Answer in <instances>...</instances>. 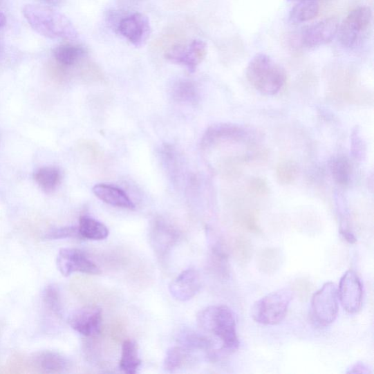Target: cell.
<instances>
[{
    "instance_id": "13",
    "label": "cell",
    "mask_w": 374,
    "mask_h": 374,
    "mask_svg": "<svg viewBox=\"0 0 374 374\" xmlns=\"http://www.w3.org/2000/svg\"><path fill=\"white\" fill-rule=\"evenodd\" d=\"M200 288V276L197 270L193 268L184 270L169 286L172 297L180 301H187L194 298Z\"/></svg>"
},
{
    "instance_id": "27",
    "label": "cell",
    "mask_w": 374,
    "mask_h": 374,
    "mask_svg": "<svg viewBox=\"0 0 374 374\" xmlns=\"http://www.w3.org/2000/svg\"><path fill=\"white\" fill-rule=\"evenodd\" d=\"M299 175V167L291 161L281 162L277 169V177L281 185H290Z\"/></svg>"
},
{
    "instance_id": "15",
    "label": "cell",
    "mask_w": 374,
    "mask_h": 374,
    "mask_svg": "<svg viewBox=\"0 0 374 374\" xmlns=\"http://www.w3.org/2000/svg\"><path fill=\"white\" fill-rule=\"evenodd\" d=\"M95 196L102 202L115 207L135 209V205L127 196V193L120 188L109 185L100 184L93 189Z\"/></svg>"
},
{
    "instance_id": "38",
    "label": "cell",
    "mask_w": 374,
    "mask_h": 374,
    "mask_svg": "<svg viewBox=\"0 0 374 374\" xmlns=\"http://www.w3.org/2000/svg\"><path fill=\"white\" fill-rule=\"evenodd\" d=\"M0 333H1V331H0Z\"/></svg>"
},
{
    "instance_id": "5",
    "label": "cell",
    "mask_w": 374,
    "mask_h": 374,
    "mask_svg": "<svg viewBox=\"0 0 374 374\" xmlns=\"http://www.w3.org/2000/svg\"><path fill=\"white\" fill-rule=\"evenodd\" d=\"M372 10L361 6L353 10L339 27V39L345 48L356 47L367 33L372 22Z\"/></svg>"
},
{
    "instance_id": "25",
    "label": "cell",
    "mask_w": 374,
    "mask_h": 374,
    "mask_svg": "<svg viewBox=\"0 0 374 374\" xmlns=\"http://www.w3.org/2000/svg\"><path fill=\"white\" fill-rule=\"evenodd\" d=\"M0 373H32L30 359L19 353L12 354L3 368H0Z\"/></svg>"
},
{
    "instance_id": "1",
    "label": "cell",
    "mask_w": 374,
    "mask_h": 374,
    "mask_svg": "<svg viewBox=\"0 0 374 374\" xmlns=\"http://www.w3.org/2000/svg\"><path fill=\"white\" fill-rule=\"evenodd\" d=\"M23 15L35 32L49 39H75L78 37L73 23L66 16L50 8L26 5Z\"/></svg>"
},
{
    "instance_id": "34",
    "label": "cell",
    "mask_w": 374,
    "mask_h": 374,
    "mask_svg": "<svg viewBox=\"0 0 374 374\" xmlns=\"http://www.w3.org/2000/svg\"><path fill=\"white\" fill-rule=\"evenodd\" d=\"M340 234L348 243L353 244L357 242V239L350 230L342 227L340 229Z\"/></svg>"
},
{
    "instance_id": "21",
    "label": "cell",
    "mask_w": 374,
    "mask_h": 374,
    "mask_svg": "<svg viewBox=\"0 0 374 374\" xmlns=\"http://www.w3.org/2000/svg\"><path fill=\"white\" fill-rule=\"evenodd\" d=\"M190 351L183 346H174L167 351L164 368L165 371L174 373L184 368L190 361Z\"/></svg>"
},
{
    "instance_id": "31",
    "label": "cell",
    "mask_w": 374,
    "mask_h": 374,
    "mask_svg": "<svg viewBox=\"0 0 374 374\" xmlns=\"http://www.w3.org/2000/svg\"><path fill=\"white\" fill-rule=\"evenodd\" d=\"M251 245L245 240L239 239L237 242V256L241 261H246L251 254Z\"/></svg>"
},
{
    "instance_id": "28",
    "label": "cell",
    "mask_w": 374,
    "mask_h": 374,
    "mask_svg": "<svg viewBox=\"0 0 374 374\" xmlns=\"http://www.w3.org/2000/svg\"><path fill=\"white\" fill-rule=\"evenodd\" d=\"M175 239L174 231L165 227L158 226L154 230L153 241L154 247L159 249L160 251H165L167 247H170Z\"/></svg>"
},
{
    "instance_id": "23",
    "label": "cell",
    "mask_w": 374,
    "mask_h": 374,
    "mask_svg": "<svg viewBox=\"0 0 374 374\" xmlns=\"http://www.w3.org/2000/svg\"><path fill=\"white\" fill-rule=\"evenodd\" d=\"M330 170L335 182L340 185L350 183L352 177V165L344 156L333 158L330 163Z\"/></svg>"
},
{
    "instance_id": "18",
    "label": "cell",
    "mask_w": 374,
    "mask_h": 374,
    "mask_svg": "<svg viewBox=\"0 0 374 374\" xmlns=\"http://www.w3.org/2000/svg\"><path fill=\"white\" fill-rule=\"evenodd\" d=\"M178 342L189 351H209L212 347V342L209 338L192 330L180 333Z\"/></svg>"
},
{
    "instance_id": "22",
    "label": "cell",
    "mask_w": 374,
    "mask_h": 374,
    "mask_svg": "<svg viewBox=\"0 0 374 374\" xmlns=\"http://www.w3.org/2000/svg\"><path fill=\"white\" fill-rule=\"evenodd\" d=\"M282 263V254L280 250L268 248L263 250L257 258L258 268L263 274H275Z\"/></svg>"
},
{
    "instance_id": "6",
    "label": "cell",
    "mask_w": 374,
    "mask_h": 374,
    "mask_svg": "<svg viewBox=\"0 0 374 374\" xmlns=\"http://www.w3.org/2000/svg\"><path fill=\"white\" fill-rule=\"evenodd\" d=\"M312 315L318 324L327 326L337 319L339 312L338 289L333 282L325 283L313 296Z\"/></svg>"
},
{
    "instance_id": "14",
    "label": "cell",
    "mask_w": 374,
    "mask_h": 374,
    "mask_svg": "<svg viewBox=\"0 0 374 374\" xmlns=\"http://www.w3.org/2000/svg\"><path fill=\"white\" fill-rule=\"evenodd\" d=\"M29 359L32 373H61L67 368L66 359L55 352L37 353Z\"/></svg>"
},
{
    "instance_id": "17",
    "label": "cell",
    "mask_w": 374,
    "mask_h": 374,
    "mask_svg": "<svg viewBox=\"0 0 374 374\" xmlns=\"http://www.w3.org/2000/svg\"><path fill=\"white\" fill-rule=\"evenodd\" d=\"M141 364L137 344L133 340L124 341L122 347L120 369L125 373L135 374Z\"/></svg>"
},
{
    "instance_id": "11",
    "label": "cell",
    "mask_w": 374,
    "mask_h": 374,
    "mask_svg": "<svg viewBox=\"0 0 374 374\" xmlns=\"http://www.w3.org/2000/svg\"><path fill=\"white\" fill-rule=\"evenodd\" d=\"M337 19H328L308 26L302 32L301 44L306 48H316L330 43L338 34Z\"/></svg>"
},
{
    "instance_id": "2",
    "label": "cell",
    "mask_w": 374,
    "mask_h": 374,
    "mask_svg": "<svg viewBox=\"0 0 374 374\" xmlns=\"http://www.w3.org/2000/svg\"><path fill=\"white\" fill-rule=\"evenodd\" d=\"M198 326L211 333L223 343L222 350L227 353L239 349L236 318L227 306H211L203 309L197 315Z\"/></svg>"
},
{
    "instance_id": "24",
    "label": "cell",
    "mask_w": 374,
    "mask_h": 374,
    "mask_svg": "<svg viewBox=\"0 0 374 374\" xmlns=\"http://www.w3.org/2000/svg\"><path fill=\"white\" fill-rule=\"evenodd\" d=\"M318 12L319 5L317 2H299L292 8L289 19L294 24H301L315 19Z\"/></svg>"
},
{
    "instance_id": "19",
    "label": "cell",
    "mask_w": 374,
    "mask_h": 374,
    "mask_svg": "<svg viewBox=\"0 0 374 374\" xmlns=\"http://www.w3.org/2000/svg\"><path fill=\"white\" fill-rule=\"evenodd\" d=\"M85 50L82 46L72 44L61 45L53 50L55 59L64 67L74 66L85 56Z\"/></svg>"
},
{
    "instance_id": "16",
    "label": "cell",
    "mask_w": 374,
    "mask_h": 374,
    "mask_svg": "<svg viewBox=\"0 0 374 374\" xmlns=\"http://www.w3.org/2000/svg\"><path fill=\"white\" fill-rule=\"evenodd\" d=\"M78 230L80 237L88 240L102 241L109 235V230L104 224L88 216L80 218Z\"/></svg>"
},
{
    "instance_id": "7",
    "label": "cell",
    "mask_w": 374,
    "mask_h": 374,
    "mask_svg": "<svg viewBox=\"0 0 374 374\" xmlns=\"http://www.w3.org/2000/svg\"><path fill=\"white\" fill-rule=\"evenodd\" d=\"M115 29L136 47L145 45L151 30L149 18L138 12L122 15Z\"/></svg>"
},
{
    "instance_id": "4",
    "label": "cell",
    "mask_w": 374,
    "mask_h": 374,
    "mask_svg": "<svg viewBox=\"0 0 374 374\" xmlns=\"http://www.w3.org/2000/svg\"><path fill=\"white\" fill-rule=\"evenodd\" d=\"M292 299L293 292L290 288L270 293L254 304L252 317L261 325H277L286 318Z\"/></svg>"
},
{
    "instance_id": "33",
    "label": "cell",
    "mask_w": 374,
    "mask_h": 374,
    "mask_svg": "<svg viewBox=\"0 0 374 374\" xmlns=\"http://www.w3.org/2000/svg\"><path fill=\"white\" fill-rule=\"evenodd\" d=\"M348 373H364L368 374L371 373L368 368L363 363H357L355 364Z\"/></svg>"
},
{
    "instance_id": "36",
    "label": "cell",
    "mask_w": 374,
    "mask_h": 374,
    "mask_svg": "<svg viewBox=\"0 0 374 374\" xmlns=\"http://www.w3.org/2000/svg\"><path fill=\"white\" fill-rule=\"evenodd\" d=\"M7 19L2 11H0V29L3 28L6 24Z\"/></svg>"
},
{
    "instance_id": "8",
    "label": "cell",
    "mask_w": 374,
    "mask_h": 374,
    "mask_svg": "<svg viewBox=\"0 0 374 374\" xmlns=\"http://www.w3.org/2000/svg\"><path fill=\"white\" fill-rule=\"evenodd\" d=\"M57 265L64 277H69L75 272L89 275L101 274L100 268L80 250L62 249L57 256Z\"/></svg>"
},
{
    "instance_id": "29",
    "label": "cell",
    "mask_w": 374,
    "mask_h": 374,
    "mask_svg": "<svg viewBox=\"0 0 374 374\" xmlns=\"http://www.w3.org/2000/svg\"><path fill=\"white\" fill-rule=\"evenodd\" d=\"M44 301L49 311L57 316L61 315L60 294L54 286H48L44 290Z\"/></svg>"
},
{
    "instance_id": "30",
    "label": "cell",
    "mask_w": 374,
    "mask_h": 374,
    "mask_svg": "<svg viewBox=\"0 0 374 374\" xmlns=\"http://www.w3.org/2000/svg\"><path fill=\"white\" fill-rule=\"evenodd\" d=\"M80 237L78 227H64L51 230L45 238L49 240H58L68 238Z\"/></svg>"
},
{
    "instance_id": "12",
    "label": "cell",
    "mask_w": 374,
    "mask_h": 374,
    "mask_svg": "<svg viewBox=\"0 0 374 374\" xmlns=\"http://www.w3.org/2000/svg\"><path fill=\"white\" fill-rule=\"evenodd\" d=\"M102 312L97 306H88L75 312L69 320L72 328L76 332L92 337L100 334L102 328Z\"/></svg>"
},
{
    "instance_id": "9",
    "label": "cell",
    "mask_w": 374,
    "mask_h": 374,
    "mask_svg": "<svg viewBox=\"0 0 374 374\" xmlns=\"http://www.w3.org/2000/svg\"><path fill=\"white\" fill-rule=\"evenodd\" d=\"M208 47L204 41L195 40L188 45L176 44L165 53V58L185 66L190 72H195L207 55Z\"/></svg>"
},
{
    "instance_id": "26",
    "label": "cell",
    "mask_w": 374,
    "mask_h": 374,
    "mask_svg": "<svg viewBox=\"0 0 374 374\" xmlns=\"http://www.w3.org/2000/svg\"><path fill=\"white\" fill-rule=\"evenodd\" d=\"M173 95L179 102L196 103L198 98V90L191 82H180L174 88Z\"/></svg>"
},
{
    "instance_id": "35",
    "label": "cell",
    "mask_w": 374,
    "mask_h": 374,
    "mask_svg": "<svg viewBox=\"0 0 374 374\" xmlns=\"http://www.w3.org/2000/svg\"><path fill=\"white\" fill-rule=\"evenodd\" d=\"M44 1L50 6H57L62 3L63 0H44Z\"/></svg>"
},
{
    "instance_id": "3",
    "label": "cell",
    "mask_w": 374,
    "mask_h": 374,
    "mask_svg": "<svg viewBox=\"0 0 374 374\" xmlns=\"http://www.w3.org/2000/svg\"><path fill=\"white\" fill-rule=\"evenodd\" d=\"M246 75L256 91L267 96L279 93L287 80L285 69L265 54H258L251 59Z\"/></svg>"
},
{
    "instance_id": "20",
    "label": "cell",
    "mask_w": 374,
    "mask_h": 374,
    "mask_svg": "<svg viewBox=\"0 0 374 374\" xmlns=\"http://www.w3.org/2000/svg\"><path fill=\"white\" fill-rule=\"evenodd\" d=\"M36 183L46 193L53 192L61 180V173L56 167L48 166L41 167L35 174Z\"/></svg>"
},
{
    "instance_id": "32",
    "label": "cell",
    "mask_w": 374,
    "mask_h": 374,
    "mask_svg": "<svg viewBox=\"0 0 374 374\" xmlns=\"http://www.w3.org/2000/svg\"><path fill=\"white\" fill-rule=\"evenodd\" d=\"M251 188L256 193H260V194H264L267 191L268 188L266 184L264 183L261 179H255L251 184Z\"/></svg>"
},
{
    "instance_id": "37",
    "label": "cell",
    "mask_w": 374,
    "mask_h": 374,
    "mask_svg": "<svg viewBox=\"0 0 374 374\" xmlns=\"http://www.w3.org/2000/svg\"><path fill=\"white\" fill-rule=\"evenodd\" d=\"M288 1L292 2V3H299V2H303V1L317 2V1H319V0H288Z\"/></svg>"
},
{
    "instance_id": "10",
    "label": "cell",
    "mask_w": 374,
    "mask_h": 374,
    "mask_svg": "<svg viewBox=\"0 0 374 374\" xmlns=\"http://www.w3.org/2000/svg\"><path fill=\"white\" fill-rule=\"evenodd\" d=\"M338 296L346 312L355 314L359 311L363 303L364 289L362 282L354 270H348L341 279Z\"/></svg>"
}]
</instances>
